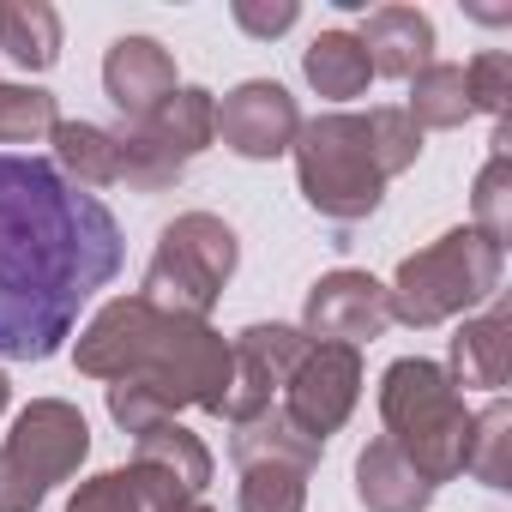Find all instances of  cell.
<instances>
[{
	"instance_id": "obj_20",
	"label": "cell",
	"mask_w": 512,
	"mask_h": 512,
	"mask_svg": "<svg viewBox=\"0 0 512 512\" xmlns=\"http://www.w3.org/2000/svg\"><path fill=\"white\" fill-rule=\"evenodd\" d=\"M0 49H7L19 67L43 73L61 61V19L55 7L43 0H13V7H0Z\"/></svg>"
},
{
	"instance_id": "obj_1",
	"label": "cell",
	"mask_w": 512,
	"mask_h": 512,
	"mask_svg": "<svg viewBox=\"0 0 512 512\" xmlns=\"http://www.w3.org/2000/svg\"><path fill=\"white\" fill-rule=\"evenodd\" d=\"M115 272V211L55 163L0 151V356L49 362Z\"/></svg>"
},
{
	"instance_id": "obj_28",
	"label": "cell",
	"mask_w": 512,
	"mask_h": 512,
	"mask_svg": "<svg viewBox=\"0 0 512 512\" xmlns=\"http://www.w3.org/2000/svg\"><path fill=\"white\" fill-rule=\"evenodd\" d=\"M235 19H241L253 37H272V31H290V25H296V7H272V13H260V7H235Z\"/></svg>"
},
{
	"instance_id": "obj_14",
	"label": "cell",
	"mask_w": 512,
	"mask_h": 512,
	"mask_svg": "<svg viewBox=\"0 0 512 512\" xmlns=\"http://www.w3.org/2000/svg\"><path fill=\"white\" fill-rule=\"evenodd\" d=\"M356 43H362V55H368L374 73L416 79L428 67V55H434V25L416 7H380V13H368V25H362Z\"/></svg>"
},
{
	"instance_id": "obj_5",
	"label": "cell",
	"mask_w": 512,
	"mask_h": 512,
	"mask_svg": "<svg viewBox=\"0 0 512 512\" xmlns=\"http://www.w3.org/2000/svg\"><path fill=\"white\" fill-rule=\"evenodd\" d=\"M296 169H302V193L314 211L356 223L380 205V163L368 145V121L362 115H320L314 127L296 133Z\"/></svg>"
},
{
	"instance_id": "obj_10",
	"label": "cell",
	"mask_w": 512,
	"mask_h": 512,
	"mask_svg": "<svg viewBox=\"0 0 512 512\" xmlns=\"http://www.w3.org/2000/svg\"><path fill=\"white\" fill-rule=\"evenodd\" d=\"M302 133V115H296V97L284 85H266V79H247L241 91L223 97V109L211 115V139H223L235 157H284Z\"/></svg>"
},
{
	"instance_id": "obj_21",
	"label": "cell",
	"mask_w": 512,
	"mask_h": 512,
	"mask_svg": "<svg viewBox=\"0 0 512 512\" xmlns=\"http://www.w3.org/2000/svg\"><path fill=\"white\" fill-rule=\"evenodd\" d=\"M416 127H464L470 121V85H464V67H446V61H428L410 85V109H404Z\"/></svg>"
},
{
	"instance_id": "obj_4",
	"label": "cell",
	"mask_w": 512,
	"mask_h": 512,
	"mask_svg": "<svg viewBox=\"0 0 512 512\" xmlns=\"http://www.w3.org/2000/svg\"><path fill=\"white\" fill-rule=\"evenodd\" d=\"M500 266H506V247L482 241L476 229H452L434 247L410 253L398 266V284L386 290L392 320L404 326H440L476 302H488L500 290Z\"/></svg>"
},
{
	"instance_id": "obj_24",
	"label": "cell",
	"mask_w": 512,
	"mask_h": 512,
	"mask_svg": "<svg viewBox=\"0 0 512 512\" xmlns=\"http://www.w3.org/2000/svg\"><path fill=\"white\" fill-rule=\"evenodd\" d=\"M55 97L49 91H25V85H0V145H25L37 133H55Z\"/></svg>"
},
{
	"instance_id": "obj_12",
	"label": "cell",
	"mask_w": 512,
	"mask_h": 512,
	"mask_svg": "<svg viewBox=\"0 0 512 512\" xmlns=\"http://www.w3.org/2000/svg\"><path fill=\"white\" fill-rule=\"evenodd\" d=\"M386 320H392V302H386V290H380L368 272H332V278H320L314 296H308V332H314L320 344L356 350V344L380 338Z\"/></svg>"
},
{
	"instance_id": "obj_6",
	"label": "cell",
	"mask_w": 512,
	"mask_h": 512,
	"mask_svg": "<svg viewBox=\"0 0 512 512\" xmlns=\"http://www.w3.org/2000/svg\"><path fill=\"white\" fill-rule=\"evenodd\" d=\"M235 272V235L229 223H217L211 211H187L181 223L163 229L157 253H151V272H145V302L181 320H199L223 284Z\"/></svg>"
},
{
	"instance_id": "obj_8",
	"label": "cell",
	"mask_w": 512,
	"mask_h": 512,
	"mask_svg": "<svg viewBox=\"0 0 512 512\" xmlns=\"http://www.w3.org/2000/svg\"><path fill=\"white\" fill-rule=\"evenodd\" d=\"M211 115H217L211 91H175L157 115H145L139 127H121L115 133L121 139V181H133L145 193L169 187L187 169V157L211 145Z\"/></svg>"
},
{
	"instance_id": "obj_25",
	"label": "cell",
	"mask_w": 512,
	"mask_h": 512,
	"mask_svg": "<svg viewBox=\"0 0 512 512\" xmlns=\"http://www.w3.org/2000/svg\"><path fill=\"white\" fill-rule=\"evenodd\" d=\"M362 121H368V145H374L380 175H398V169L416 163V151H422V127H416L404 109H368Z\"/></svg>"
},
{
	"instance_id": "obj_16",
	"label": "cell",
	"mask_w": 512,
	"mask_h": 512,
	"mask_svg": "<svg viewBox=\"0 0 512 512\" xmlns=\"http://www.w3.org/2000/svg\"><path fill=\"white\" fill-rule=\"evenodd\" d=\"M175 494H187V488H181L169 470H157V464L139 458L133 470H109V476L85 482L67 512H151V506H163V500H175Z\"/></svg>"
},
{
	"instance_id": "obj_19",
	"label": "cell",
	"mask_w": 512,
	"mask_h": 512,
	"mask_svg": "<svg viewBox=\"0 0 512 512\" xmlns=\"http://www.w3.org/2000/svg\"><path fill=\"white\" fill-rule=\"evenodd\" d=\"M302 67H308L314 91H320V97H338V103L362 97L368 79H374V67H368L362 43H356L350 31H320V37L308 43V61H302Z\"/></svg>"
},
{
	"instance_id": "obj_18",
	"label": "cell",
	"mask_w": 512,
	"mask_h": 512,
	"mask_svg": "<svg viewBox=\"0 0 512 512\" xmlns=\"http://www.w3.org/2000/svg\"><path fill=\"white\" fill-rule=\"evenodd\" d=\"M235 458L247 464L241 512H302L308 458H296V452H235Z\"/></svg>"
},
{
	"instance_id": "obj_22",
	"label": "cell",
	"mask_w": 512,
	"mask_h": 512,
	"mask_svg": "<svg viewBox=\"0 0 512 512\" xmlns=\"http://www.w3.org/2000/svg\"><path fill=\"white\" fill-rule=\"evenodd\" d=\"M55 151H61V163L79 175L85 193L121 181V139L103 133V127H91V121H61V127H55Z\"/></svg>"
},
{
	"instance_id": "obj_30",
	"label": "cell",
	"mask_w": 512,
	"mask_h": 512,
	"mask_svg": "<svg viewBox=\"0 0 512 512\" xmlns=\"http://www.w3.org/2000/svg\"><path fill=\"white\" fill-rule=\"evenodd\" d=\"M0 410H7V374H0Z\"/></svg>"
},
{
	"instance_id": "obj_13",
	"label": "cell",
	"mask_w": 512,
	"mask_h": 512,
	"mask_svg": "<svg viewBox=\"0 0 512 512\" xmlns=\"http://www.w3.org/2000/svg\"><path fill=\"white\" fill-rule=\"evenodd\" d=\"M103 85H109V103L127 115V127H139L175 97V61L151 37H121L103 61Z\"/></svg>"
},
{
	"instance_id": "obj_23",
	"label": "cell",
	"mask_w": 512,
	"mask_h": 512,
	"mask_svg": "<svg viewBox=\"0 0 512 512\" xmlns=\"http://www.w3.org/2000/svg\"><path fill=\"white\" fill-rule=\"evenodd\" d=\"M506 422H512V416H506V404H500V398H494L482 416H470L464 470H476L488 488H506V440H512V434H506Z\"/></svg>"
},
{
	"instance_id": "obj_29",
	"label": "cell",
	"mask_w": 512,
	"mask_h": 512,
	"mask_svg": "<svg viewBox=\"0 0 512 512\" xmlns=\"http://www.w3.org/2000/svg\"><path fill=\"white\" fill-rule=\"evenodd\" d=\"M151 512H205V506H199V494H175V500H163V506H151Z\"/></svg>"
},
{
	"instance_id": "obj_17",
	"label": "cell",
	"mask_w": 512,
	"mask_h": 512,
	"mask_svg": "<svg viewBox=\"0 0 512 512\" xmlns=\"http://www.w3.org/2000/svg\"><path fill=\"white\" fill-rule=\"evenodd\" d=\"M506 314L488 308L482 320H470L458 338H452V386H488L500 392L506 386Z\"/></svg>"
},
{
	"instance_id": "obj_2",
	"label": "cell",
	"mask_w": 512,
	"mask_h": 512,
	"mask_svg": "<svg viewBox=\"0 0 512 512\" xmlns=\"http://www.w3.org/2000/svg\"><path fill=\"white\" fill-rule=\"evenodd\" d=\"M79 368L115 380L109 410L127 434H145V428L169 422L181 404L223 410L229 404V374H235L223 338H211L199 320L151 308L145 296L109 302L97 314V326L79 344Z\"/></svg>"
},
{
	"instance_id": "obj_11",
	"label": "cell",
	"mask_w": 512,
	"mask_h": 512,
	"mask_svg": "<svg viewBox=\"0 0 512 512\" xmlns=\"http://www.w3.org/2000/svg\"><path fill=\"white\" fill-rule=\"evenodd\" d=\"M302 350H308V338L290 332V326H253V332H241V344L229 350L235 374H229V404H223V416H229V422L266 416V410H272V392H278L284 374L302 362Z\"/></svg>"
},
{
	"instance_id": "obj_7",
	"label": "cell",
	"mask_w": 512,
	"mask_h": 512,
	"mask_svg": "<svg viewBox=\"0 0 512 512\" xmlns=\"http://www.w3.org/2000/svg\"><path fill=\"white\" fill-rule=\"evenodd\" d=\"M91 434H85V416L73 404H31L19 416V428L0 446V512H31L61 476L79 470Z\"/></svg>"
},
{
	"instance_id": "obj_26",
	"label": "cell",
	"mask_w": 512,
	"mask_h": 512,
	"mask_svg": "<svg viewBox=\"0 0 512 512\" xmlns=\"http://www.w3.org/2000/svg\"><path fill=\"white\" fill-rule=\"evenodd\" d=\"M506 127L494 133V157H488V169L476 175V235L482 241H494V247H506V235H512V217H506Z\"/></svg>"
},
{
	"instance_id": "obj_9",
	"label": "cell",
	"mask_w": 512,
	"mask_h": 512,
	"mask_svg": "<svg viewBox=\"0 0 512 512\" xmlns=\"http://www.w3.org/2000/svg\"><path fill=\"white\" fill-rule=\"evenodd\" d=\"M356 386H362V362L344 344H314L302 350V362L290 368V398H284V422L308 440H326L350 410H356Z\"/></svg>"
},
{
	"instance_id": "obj_3",
	"label": "cell",
	"mask_w": 512,
	"mask_h": 512,
	"mask_svg": "<svg viewBox=\"0 0 512 512\" xmlns=\"http://www.w3.org/2000/svg\"><path fill=\"white\" fill-rule=\"evenodd\" d=\"M380 410H386V440L428 476L446 482L464 470V440H470V410L452 386V374L440 362H392L386 386H380Z\"/></svg>"
},
{
	"instance_id": "obj_27",
	"label": "cell",
	"mask_w": 512,
	"mask_h": 512,
	"mask_svg": "<svg viewBox=\"0 0 512 512\" xmlns=\"http://www.w3.org/2000/svg\"><path fill=\"white\" fill-rule=\"evenodd\" d=\"M464 85H470V109H488V115H506V97H512V55L506 49H488L464 67Z\"/></svg>"
},
{
	"instance_id": "obj_15",
	"label": "cell",
	"mask_w": 512,
	"mask_h": 512,
	"mask_svg": "<svg viewBox=\"0 0 512 512\" xmlns=\"http://www.w3.org/2000/svg\"><path fill=\"white\" fill-rule=\"evenodd\" d=\"M356 488H362V500H368L374 512H422L428 494H434V482H428L392 440H374V446L362 452Z\"/></svg>"
}]
</instances>
